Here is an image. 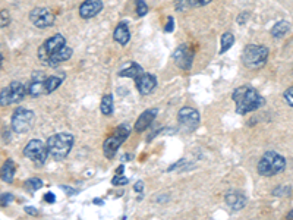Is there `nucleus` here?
<instances>
[{
    "mask_svg": "<svg viewBox=\"0 0 293 220\" xmlns=\"http://www.w3.org/2000/svg\"><path fill=\"white\" fill-rule=\"evenodd\" d=\"M233 102L236 103V111L239 114H246L249 111H254L264 105V97L260 96V93L249 87V85H242L237 87L233 91Z\"/></svg>",
    "mask_w": 293,
    "mask_h": 220,
    "instance_id": "f257e3e1",
    "label": "nucleus"
},
{
    "mask_svg": "<svg viewBox=\"0 0 293 220\" xmlns=\"http://www.w3.org/2000/svg\"><path fill=\"white\" fill-rule=\"evenodd\" d=\"M72 145H73V135L65 134V132L56 134V135L49 138V141H47L49 154L55 160H63L69 154Z\"/></svg>",
    "mask_w": 293,
    "mask_h": 220,
    "instance_id": "f03ea898",
    "label": "nucleus"
},
{
    "mask_svg": "<svg viewBox=\"0 0 293 220\" xmlns=\"http://www.w3.org/2000/svg\"><path fill=\"white\" fill-rule=\"evenodd\" d=\"M285 167H286V160L283 156H280L276 151H268L258 162V173L263 176H274L282 173Z\"/></svg>",
    "mask_w": 293,
    "mask_h": 220,
    "instance_id": "7ed1b4c3",
    "label": "nucleus"
},
{
    "mask_svg": "<svg viewBox=\"0 0 293 220\" xmlns=\"http://www.w3.org/2000/svg\"><path fill=\"white\" fill-rule=\"evenodd\" d=\"M268 57V49L264 46H257V44H251L246 46L242 55V62L245 66L252 68V69H258L265 65Z\"/></svg>",
    "mask_w": 293,
    "mask_h": 220,
    "instance_id": "20e7f679",
    "label": "nucleus"
},
{
    "mask_svg": "<svg viewBox=\"0 0 293 220\" xmlns=\"http://www.w3.org/2000/svg\"><path fill=\"white\" fill-rule=\"evenodd\" d=\"M129 131H131L129 126L122 123L116 131L113 132V135H110V137L104 141L103 151H104V156H106L107 159H112V157L116 154L119 147L126 141V138L129 137Z\"/></svg>",
    "mask_w": 293,
    "mask_h": 220,
    "instance_id": "39448f33",
    "label": "nucleus"
},
{
    "mask_svg": "<svg viewBox=\"0 0 293 220\" xmlns=\"http://www.w3.org/2000/svg\"><path fill=\"white\" fill-rule=\"evenodd\" d=\"M25 94H27V88L24 87V84L15 81L0 91V106L6 108L19 103L25 97Z\"/></svg>",
    "mask_w": 293,
    "mask_h": 220,
    "instance_id": "423d86ee",
    "label": "nucleus"
},
{
    "mask_svg": "<svg viewBox=\"0 0 293 220\" xmlns=\"http://www.w3.org/2000/svg\"><path fill=\"white\" fill-rule=\"evenodd\" d=\"M24 156L32 160L35 165H44L49 156L47 145H44L40 139H31L24 148Z\"/></svg>",
    "mask_w": 293,
    "mask_h": 220,
    "instance_id": "0eeeda50",
    "label": "nucleus"
},
{
    "mask_svg": "<svg viewBox=\"0 0 293 220\" xmlns=\"http://www.w3.org/2000/svg\"><path fill=\"white\" fill-rule=\"evenodd\" d=\"M65 43H66V41H65V37L60 35V34H56V35H53L52 38L46 40V43H43V44L40 46V49H38V59H40L43 63L47 65L49 59L55 55L60 47H63Z\"/></svg>",
    "mask_w": 293,
    "mask_h": 220,
    "instance_id": "6e6552de",
    "label": "nucleus"
},
{
    "mask_svg": "<svg viewBox=\"0 0 293 220\" xmlns=\"http://www.w3.org/2000/svg\"><path fill=\"white\" fill-rule=\"evenodd\" d=\"M32 122H34V113L31 110L19 108L15 110L12 116V129L18 134H24L32 126Z\"/></svg>",
    "mask_w": 293,
    "mask_h": 220,
    "instance_id": "1a4fd4ad",
    "label": "nucleus"
},
{
    "mask_svg": "<svg viewBox=\"0 0 293 220\" xmlns=\"http://www.w3.org/2000/svg\"><path fill=\"white\" fill-rule=\"evenodd\" d=\"M29 21L38 28H49L55 22V15L49 7H35L29 13Z\"/></svg>",
    "mask_w": 293,
    "mask_h": 220,
    "instance_id": "9d476101",
    "label": "nucleus"
},
{
    "mask_svg": "<svg viewBox=\"0 0 293 220\" xmlns=\"http://www.w3.org/2000/svg\"><path fill=\"white\" fill-rule=\"evenodd\" d=\"M177 119H179V123L183 125L189 131L195 129L200 125V113L192 108H183L179 110Z\"/></svg>",
    "mask_w": 293,
    "mask_h": 220,
    "instance_id": "9b49d317",
    "label": "nucleus"
},
{
    "mask_svg": "<svg viewBox=\"0 0 293 220\" xmlns=\"http://www.w3.org/2000/svg\"><path fill=\"white\" fill-rule=\"evenodd\" d=\"M173 60L175 63L180 68V69H189L192 66V60H194V55L192 52L189 50L188 46H180L177 47L173 53Z\"/></svg>",
    "mask_w": 293,
    "mask_h": 220,
    "instance_id": "f8f14e48",
    "label": "nucleus"
},
{
    "mask_svg": "<svg viewBox=\"0 0 293 220\" xmlns=\"http://www.w3.org/2000/svg\"><path fill=\"white\" fill-rule=\"evenodd\" d=\"M27 93L31 97H38L46 93V78L43 72H34L27 87Z\"/></svg>",
    "mask_w": 293,
    "mask_h": 220,
    "instance_id": "ddd939ff",
    "label": "nucleus"
},
{
    "mask_svg": "<svg viewBox=\"0 0 293 220\" xmlns=\"http://www.w3.org/2000/svg\"><path fill=\"white\" fill-rule=\"evenodd\" d=\"M135 83H137V88L141 94H151L155 87H157V80L154 75L151 74H141L138 78H135Z\"/></svg>",
    "mask_w": 293,
    "mask_h": 220,
    "instance_id": "4468645a",
    "label": "nucleus"
},
{
    "mask_svg": "<svg viewBox=\"0 0 293 220\" xmlns=\"http://www.w3.org/2000/svg\"><path fill=\"white\" fill-rule=\"evenodd\" d=\"M101 9H103L101 0H85L79 7V15L84 19H89V18L95 16Z\"/></svg>",
    "mask_w": 293,
    "mask_h": 220,
    "instance_id": "2eb2a0df",
    "label": "nucleus"
},
{
    "mask_svg": "<svg viewBox=\"0 0 293 220\" xmlns=\"http://www.w3.org/2000/svg\"><path fill=\"white\" fill-rule=\"evenodd\" d=\"M157 113H158V110L157 109H148L146 110L140 117H138V120H137V123H135V129L138 131V132H143V131H146V128L151 125V122L155 119V116H157Z\"/></svg>",
    "mask_w": 293,
    "mask_h": 220,
    "instance_id": "dca6fc26",
    "label": "nucleus"
},
{
    "mask_svg": "<svg viewBox=\"0 0 293 220\" xmlns=\"http://www.w3.org/2000/svg\"><path fill=\"white\" fill-rule=\"evenodd\" d=\"M226 204H227L232 210L237 212V210H242V209L245 207L246 198H245L243 194L236 193V191H230V193L226 194Z\"/></svg>",
    "mask_w": 293,
    "mask_h": 220,
    "instance_id": "f3484780",
    "label": "nucleus"
},
{
    "mask_svg": "<svg viewBox=\"0 0 293 220\" xmlns=\"http://www.w3.org/2000/svg\"><path fill=\"white\" fill-rule=\"evenodd\" d=\"M71 56H72V49H71V47H68V46L65 44L63 47H60L58 52L49 59L47 66H52V68H53V66H58L59 63L69 60V59H71Z\"/></svg>",
    "mask_w": 293,
    "mask_h": 220,
    "instance_id": "a211bd4d",
    "label": "nucleus"
},
{
    "mask_svg": "<svg viewBox=\"0 0 293 220\" xmlns=\"http://www.w3.org/2000/svg\"><path fill=\"white\" fill-rule=\"evenodd\" d=\"M115 40H116L119 44L125 46L128 44L129 38H131V32H129V28L126 24H119L115 29V34H113Z\"/></svg>",
    "mask_w": 293,
    "mask_h": 220,
    "instance_id": "6ab92c4d",
    "label": "nucleus"
},
{
    "mask_svg": "<svg viewBox=\"0 0 293 220\" xmlns=\"http://www.w3.org/2000/svg\"><path fill=\"white\" fill-rule=\"evenodd\" d=\"M13 176H15V163L9 159V160H6V163L0 169V178L4 182H12Z\"/></svg>",
    "mask_w": 293,
    "mask_h": 220,
    "instance_id": "aec40b11",
    "label": "nucleus"
},
{
    "mask_svg": "<svg viewBox=\"0 0 293 220\" xmlns=\"http://www.w3.org/2000/svg\"><path fill=\"white\" fill-rule=\"evenodd\" d=\"M120 77H128V78H138L141 74H144L143 68L137 63H131V65H126V68H123L120 72Z\"/></svg>",
    "mask_w": 293,
    "mask_h": 220,
    "instance_id": "412c9836",
    "label": "nucleus"
},
{
    "mask_svg": "<svg viewBox=\"0 0 293 220\" xmlns=\"http://www.w3.org/2000/svg\"><path fill=\"white\" fill-rule=\"evenodd\" d=\"M289 22L288 21H279L273 29H271V34H273V37H276V38H282V37H285L286 35V32L289 31Z\"/></svg>",
    "mask_w": 293,
    "mask_h": 220,
    "instance_id": "4be33fe9",
    "label": "nucleus"
},
{
    "mask_svg": "<svg viewBox=\"0 0 293 220\" xmlns=\"http://www.w3.org/2000/svg\"><path fill=\"white\" fill-rule=\"evenodd\" d=\"M100 109H101V113H103L104 116L113 114V97H112L110 94H106V96L101 99Z\"/></svg>",
    "mask_w": 293,
    "mask_h": 220,
    "instance_id": "5701e85b",
    "label": "nucleus"
},
{
    "mask_svg": "<svg viewBox=\"0 0 293 220\" xmlns=\"http://www.w3.org/2000/svg\"><path fill=\"white\" fill-rule=\"evenodd\" d=\"M234 43V37L232 32H224L221 35V49H220V55H223L224 52H227Z\"/></svg>",
    "mask_w": 293,
    "mask_h": 220,
    "instance_id": "b1692460",
    "label": "nucleus"
},
{
    "mask_svg": "<svg viewBox=\"0 0 293 220\" xmlns=\"http://www.w3.org/2000/svg\"><path fill=\"white\" fill-rule=\"evenodd\" d=\"M62 81H63L62 77H49V78H46V94H50L55 90H58V87L62 84Z\"/></svg>",
    "mask_w": 293,
    "mask_h": 220,
    "instance_id": "393cba45",
    "label": "nucleus"
},
{
    "mask_svg": "<svg viewBox=\"0 0 293 220\" xmlns=\"http://www.w3.org/2000/svg\"><path fill=\"white\" fill-rule=\"evenodd\" d=\"M25 187H27V190H29V191H37V190H40L43 187V181L38 179V178H32V179L27 181V185Z\"/></svg>",
    "mask_w": 293,
    "mask_h": 220,
    "instance_id": "a878e982",
    "label": "nucleus"
},
{
    "mask_svg": "<svg viewBox=\"0 0 293 220\" xmlns=\"http://www.w3.org/2000/svg\"><path fill=\"white\" fill-rule=\"evenodd\" d=\"M10 22V15L7 10H0V28H4Z\"/></svg>",
    "mask_w": 293,
    "mask_h": 220,
    "instance_id": "bb28decb",
    "label": "nucleus"
},
{
    "mask_svg": "<svg viewBox=\"0 0 293 220\" xmlns=\"http://www.w3.org/2000/svg\"><path fill=\"white\" fill-rule=\"evenodd\" d=\"M146 10H148V7H146V1L144 0H137V13H138V16L146 15Z\"/></svg>",
    "mask_w": 293,
    "mask_h": 220,
    "instance_id": "cd10ccee",
    "label": "nucleus"
},
{
    "mask_svg": "<svg viewBox=\"0 0 293 220\" xmlns=\"http://www.w3.org/2000/svg\"><path fill=\"white\" fill-rule=\"evenodd\" d=\"M13 200L12 194H1L0 195V207H6Z\"/></svg>",
    "mask_w": 293,
    "mask_h": 220,
    "instance_id": "c85d7f7f",
    "label": "nucleus"
},
{
    "mask_svg": "<svg viewBox=\"0 0 293 220\" xmlns=\"http://www.w3.org/2000/svg\"><path fill=\"white\" fill-rule=\"evenodd\" d=\"M283 97H285V100H286V103H288L289 106H292V108H293V87H291V88H288V90L285 91V94H283Z\"/></svg>",
    "mask_w": 293,
    "mask_h": 220,
    "instance_id": "c756f323",
    "label": "nucleus"
},
{
    "mask_svg": "<svg viewBox=\"0 0 293 220\" xmlns=\"http://www.w3.org/2000/svg\"><path fill=\"white\" fill-rule=\"evenodd\" d=\"M189 0H176V9L177 10H185L186 7H189Z\"/></svg>",
    "mask_w": 293,
    "mask_h": 220,
    "instance_id": "7c9ffc66",
    "label": "nucleus"
},
{
    "mask_svg": "<svg viewBox=\"0 0 293 220\" xmlns=\"http://www.w3.org/2000/svg\"><path fill=\"white\" fill-rule=\"evenodd\" d=\"M112 184L113 185H126L128 184V179L126 178H123V176H115L113 179H112Z\"/></svg>",
    "mask_w": 293,
    "mask_h": 220,
    "instance_id": "2f4dec72",
    "label": "nucleus"
},
{
    "mask_svg": "<svg viewBox=\"0 0 293 220\" xmlns=\"http://www.w3.org/2000/svg\"><path fill=\"white\" fill-rule=\"evenodd\" d=\"M211 0H189V4L192 6V7H197V6H205V4H208Z\"/></svg>",
    "mask_w": 293,
    "mask_h": 220,
    "instance_id": "473e14b6",
    "label": "nucleus"
},
{
    "mask_svg": "<svg viewBox=\"0 0 293 220\" xmlns=\"http://www.w3.org/2000/svg\"><path fill=\"white\" fill-rule=\"evenodd\" d=\"M173 28H175V21H173V18H167V25L164 28L166 32H172Z\"/></svg>",
    "mask_w": 293,
    "mask_h": 220,
    "instance_id": "72a5a7b5",
    "label": "nucleus"
},
{
    "mask_svg": "<svg viewBox=\"0 0 293 220\" xmlns=\"http://www.w3.org/2000/svg\"><path fill=\"white\" fill-rule=\"evenodd\" d=\"M143 188H144V184H143L141 181H140V182H137V185L134 187V190H135L137 193H141V191H143Z\"/></svg>",
    "mask_w": 293,
    "mask_h": 220,
    "instance_id": "f704fd0d",
    "label": "nucleus"
},
{
    "mask_svg": "<svg viewBox=\"0 0 293 220\" xmlns=\"http://www.w3.org/2000/svg\"><path fill=\"white\" fill-rule=\"evenodd\" d=\"M44 200L47 201V203H55V195L53 194H46V197H44Z\"/></svg>",
    "mask_w": 293,
    "mask_h": 220,
    "instance_id": "c9c22d12",
    "label": "nucleus"
},
{
    "mask_svg": "<svg viewBox=\"0 0 293 220\" xmlns=\"http://www.w3.org/2000/svg\"><path fill=\"white\" fill-rule=\"evenodd\" d=\"M27 210V213H31V215H37V212L34 210V209H25Z\"/></svg>",
    "mask_w": 293,
    "mask_h": 220,
    "instance_id": "e433bc0d",
    "label": "nucleus"
},
{
    "mask_svg": "<svg viewBox=\"0 0 293 220\" xmlns=\"http://www.w3.org/2000/svg\"><path fill=\"white\" fill-rule=\"evenodd\" d=\"M288 219H293V210L289 213V215H288Z\"/></svg>",
    "mask_w": 293,
    "mask_h": 220,
    "instance_id": "4c0bfd02",
    "label": "nucleus"
},
{
    "mask_svg": "<svg viewBox=\"0 0 293 220\" xmlns=\"http://www.w3.org/2000/svg\"><path fill=\"white\" fill-rule=\"evenodd\" d=\"M1 63H3V56L0 55V66H1Z\"/></svg>",
    "mask_w": 293,
    "mask_h": 220,
    "instance_id": "58836bf2",
    "label": "nucleus"
}]
</instances>
